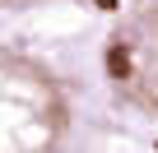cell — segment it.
<instances>
[{
	"instance_id": "cell-3",
	"label": "cell",
	"mask_w": 158,
	"mask_h": 153,
	"mask_svg": "<svg viewBox=\"0 0 158 153\" xmlns=\"http://www.w3.org/2000/svg\"><path fill=\"white\" fill-rule=\"evenodd\" d=\"M0 5H37V0H0Z\"/></svg>"
},
{
	"instance_id": "cell-1",
	"label": "cell",
	"mask_w": 158,
	"mask_h": 153,
	"mask_svg": "<svg viewBox=\"0 0 158 153\" xmlns=\"http://www.w3.org/2000/svg\"><path fill=\"white\" fill-rule=\"evenodd\" d=\"M65 135V98L51 70L0 51V153H56Z\"/></svg>"
},
{
	"instance_id": "cell-2",
	"label": "cell",
	"mask_w": 158,
	"mask_h": 153,
	"mask_svg": "<svg viewBox=\"0 0 158 153\" xmlns=\"http://www.w3.org/2000/svg\"><path fill=\"white\" fill-rule=\"evenodd\" d=\"M107 60H112L116 88L158 116V5L130 14L116 28Z\"/></svg>"
}]
</instances>
